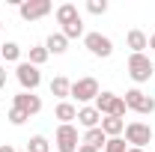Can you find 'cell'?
Here are the masks:
<instances>
[{
    "mask_svg": "<svg viewBox=\"0 0 155 152\" xmlns=\"http://www.w3.org/2000/svg\"><path fill=\"white\" fill-rule=\"evenodd\" d=\"M125 69H128V78H131L134 84H146V81L155 75V63L146 57V54H128Z\"/></svg>",
    "mask_w": 155,
    "mask_h": 152,
    "instance_id": "6da1fadb",
    "label": "cell"
},
{
    "mask_svg": "<svg viewBox=\"0 0 155 152\" xmlns=\"http://www.w3.org/2000/svg\"><path fill=\"white\" fill-rule=\"evenodd\" d=\"M96 111L101 116H125V101H122V95H116V93H110V90H101L98 93V98H96Z\"/></svg>",
    "mask_w": 155,
    "mask_h": 152,
    "instance_id": "7a4b0ae2",
    "label": "cell"
},
{
    "mask_svg": "<svg viewBox=\"0 0 155 152\" xmlns=\"http://www.w3.org/2000/svg\"><path fill=\"white\" fill-rule=\"evenodd\" d=\"M98 93H101L98 81L93 75H87V78L72 81V95H69V98H78L81 104H90V101H96V98H98Z\"/></svg>",
    "mask_w": 155,
    "mask_h": 152,
    "instance_id": "3957f363",
    "label": "cell"
},
{
    "mask_svg": "<svg viewBox=\"0 0 155 152\" xmlns=\"http://www.w3.org/2000/svg\"><path fill=\"white\" fill-rule=\"evenodd\" d=\"M122 101H125L128 111H134V114H140V116H149L155 111V98H152V95H146L140 87H131L128 93L122 95Z\"/></svg>",
    "mask_w": 155,
    "mask_h": 152,
    "instance_id": "277c9868",
    "label": "cell"
},
{
    "mask_svg": "<svg viewBox=\"0 0 155 152\" xmlns=\"http://www.w3.org/2000/svg\"><path fill=\"white\" fill-rule=\"evenodd\" d=\"M125 143H131L137 149H146V143H152V125L143 119H131L125 125Z\"/></svg>",
    "mask_w": 155,
    "mask_h": 152,
    "instance_id": "5b68a950",
    "label": "cell"
},
{
    "mask_svg": "<svg viewBox=\"0 0 155 152\" xmlns=\"http://www.w3.org/2000/svg\"><path fill=\"white\" fill-rule=\"evenodd\" d=\"M15 78H18V84H21L24 93H36L39 84H42V72H39L36 66H30L27 60H21L18 66H15Z\"/></svg>",
    "mask_w": 155,
    "mask_h": 152,
    "instance_id": "8992f818",
    "label": "cell"
},
{
    "mask_svg": "<svg viewBox=\"0 0 155 152\" xmlns=\"http://www.w3.org/2000/svg\"><path fill=\"white\" fill-rule=\"evenodd\" d=\"M84 48L93 57H101V60H107L114 54V42H110V36H104V33H84Z\"/></svg>",
    "mask_w": 155,
    "mask_h": 152,
    "instance_id": "52a82bcc",
    "label": "cell"
},
{
    "mask_svg": "<svg viewBox=\"0 0 155 152\" xmlns=\"http://www.w3.org/2000/svg\"><path fill=\"white\" fill-rule=\"evenodd\" d=\"M51 0H21V6H18V15L21 21H39V18H45V15H51Z\"/></svg>",
    "mask_w": 155,
    "mask_h": 152,
    "instance_id": "ba28073f",
    "label": "cell"
},
{
    "mask_svg": "<svg viewBox=\"0 0 155 152\" xmlns=\"http://www.w3.org/2000/svg\"><path fill=\"white\" fill-rule=\"evenodd\" d=\"M54 146H57V152H78V146H81L78 128H75V125H57Z\"/></svg>",
    "mask_w": 155,
    "mask_h": 152,
    "instance_id": "9c48e42d",
    "label": "cell"
},
{
    "mask_svg": "<svg viewBox=\"0 0 155 152\" xmlns=\"http://www.w3.org/2000/svg\"><path fill=\"white\" fill-rule=\"evenodd\" d=\"M12 107H21L27 116H36L39 111H42V98H39L36 93H24V90H21V93L12 98Z\"/></svg>",
    "mask_w": 155,
    "mask_h": 152,
    "instance_id": "30bf717a",
    "label": "cell"
},
{
    "mask_svg": "<svg viewBox=\"0 0 155 152\" xmlns=\"http://www.w3.org/2000/svg\"><path fill=\"white\" fill-rule=\"evenodd\" d=\"M78 125H81L84 131L101 125V114L96 111V104H84V107H78Z\"/></svg>",
    "mask_w": 155,
    "mask_h": 152,
    "instance_id": "8fae6325",
    "label": "cell"
},
{
    "mask_svg": "<svg viewBox=\"0 0 155 152\" xmlns=\"http://www.w3.org/2000/svg\"><path fill=\"white\" fill-rule=\"evenodd\" d=\"M125 45L131 48V54H146V48H149V36L143 33V30H128V36H125Z\"/></svg>",
    "mask_w": 155,
    "mask_h": 152,
    "instance_id": "7c38bea8",
    "label": "cell"
},
{
    "mask_svg": "<svg viewBox=\"0 0 155 152\" xmlns=\"http://www.w3.org/2000/svg\"><path fill=\"white\" fill-rule=\"evenodd\" d=\"M54 119H60V125H72V122L78 119V107L72 104V101H57Z\"/></svg>",
    "mask_w": 155,
    "mask_h": 152,
    "instance_id": "4fadbf2b",
    "label": "cell"
},
{
    "mask_svg": "<svg viewBox=\"0 0 155 152\" xmlns=\"http://www.w3.org/2000/svg\"><path fill=\"white\" fill-rule=\"evenodd\" d=\"M98 128L107 137H122L125 134V119H119V116H101V125Z\"/></svg>",
    "mask_w": 155,
    "mask_h": 152,
    "instance_id": "5bb4252c",
    "label": "cell"
},
{
    "mask_svg": "<svg viewBox=\"0 0 155 152\" xmlns=\"http://www.w3.org/2000/svg\"><path fill=\"white\" fill-rule=\"evenodd\" d=\"M81 143L84 146H93V149H104V143H107V134L101 131V128H87L84 131V137H81Z\"/></svg>",
    "mask_w": 155,
    "mask_h": 152,
    "instance_id": "9a60e30c",
    "label": "cell"
},
{
    "mask_svg": "<svg viewBox=\"0 0 155 152\" xmlns=\"http://www.w3.org/2000/svg\"><path fill=\"white\" fill-rule=\"evenodd\" d=\"M51 95H57L60 101H69V95H72V81L66 75H57L51 81Z\"/></svg>",
    "mask_w": 155,
    "mask_h": 152,
    "instance_id": "2e32d148",
    "label": "cell"
},
{
    "mask_svg": "<svg viewBox=\"0 0 155 152\" xmlns=\"http://www.w3.org/2000/svg\"><path fill=\"white\" fill-rule=\"evenodd\" d=\"M45 48H48V54H66L69 51V39L63 36V33H51V36L45 39Z\"/></svg>",
    "mask_w": 155,
    "mask_h": 152,
    "instance_id": "e0dca14e",
    "label": "cell"
},
{
    "mask_svg": "<svg viewBox=\"0 0 155 152\" xmlns=\"http://www.w3.org/2000/svg\"><path fill=\"white\" fill-rule=\"evenodd\" d=\"M54 15H57V24H63V27H66V24H72L75 18H81V12H78L75 3H63V6H57V12H54Z\"/></svg>",
    "mask_w": 155,
    "mask_h": 152,
    "instance_id": "ac0fdd59",
    "label": "cell"
},
{
    "mask_svg": "<svg viewBox=\"0 0 155 152\" xmlns=\"http://www.w3.org/2000/svg\"><path fill=\"white\" fill-rule=\"evenodd\" d=\"M0 57L6 63H21V45L18 42H3L0 45Z\"/></svg>",
    "mask_w": 155,
    "mask_h": 152,
    "instance_id": "d6986e66",
    "label": "cell"
},
{
    "mask_svg": "<svg viewBox=\"0 0 155 152\" xmlns=\"http://www.w3.org/2000/svg\"><path fill=\"white\" fill-rule=\"evenodd\" d=\"M60 33L69 39V42H72V39H84V18H75L72 24H66Z\"/></svg>",
    "mask_w": 155,
    "mask_h": 152,
    "instance_id": "ffe728a7",
    "label": "cell"
},
{
    "mask_svg": "<svg viewBox=\"0 0 155 152\" xmlns=\"http://www.w3.org/2000/svg\"><path fill=\"white\" fill-rule=\"evenodd\" d=\"M48 57H51V54H48V48H45V45H33V48H30V60H27V63L39 69L42 63H48Z\"/></svg>",
    "mask_w": 155,
    "mask_h": 152,
    "instance_id": "44dd1931",
    "label": "cell"
},
{
    "mask_svg": "<svg viewBox=\"0 0 155 152\" xmlns=\"http://www.w3.org/2000/svg\"><path fill=\"white\" fill-rule=\"evenodd\" d=\"M27 152H51L48 137H45V134H33V137L27 140Z\"/></svg>",
    "mask_w": 155,
    "mask_h": 152,
    "instance_id": "7402d4cb",
    "label": "cell"
},
{
    "mask_svg": "<svg viewBox=\"0 0 155 152\" xmlns=\"http://www.w3.org/2000/svg\"><path fill=\"white\" fill-rule=\"evenodd\" d=\"M101 152H128V146H125L122 137H107V143H104Z\"/></svg>",
    "mask_w": 155,
    "mask_h": 152,
    "instance_id": "603a6c76",
    "label": "cell"
},
{
    "mask_svg": "<svg viewBox=\"0 0 155 152\" xmlns=\"http://www.w3.org/2000/svg\"><path fill=\"white\" fill-rule=\"evenodd\" d=\"M6 119H9V122H12V125H24V122H27V119H30V116L24 114V111H21V107H9V114H6Z\"/></svg>",
    "mask_w": 155,
    "mask_h": 152,
    "instance_id": "cb8c5ba5",
    "label": "cell"
},
{
    "mask_svg": "<svg viewBox=\"0 0 155 152\" xmlns=\"http://www.w3.org/2000/svg\"><path fill=\"white\" fill-rule=\"evenodd\" d=\"M87 12L90 15H104L107 12V0H87Z\"/></svg>",
    "mask_w": 155,
    "mask_h": 152,
    "instance_id": "d4e9b609",
    "label": "cell"
},
{
    "mask_svg": "<svg viewBox=\"0 0 155 152\" xmlns=\"http://www.w3.org/2000/svg\"><path fill=\"white\" fill-rule=\"evenodd\" d=\"M3 87H6V69L0 66V90H3Z\"/></svg>",
    "mask_w": 155,
    "mask_h": 152,
    "instance_id": "484cf974",
    "label": "cell"
},
{
    "mask_svg": "<svg viewBox=\"0 0 155 152\" xmlns=\"http://www.w3.org/2000/svg\"><path fill=\"white\" fill-rule=\"evenodd\" d=\"M78 152H98V149H93V146H84V143H81V146H78Z\"/></svg>",
    "mask_w": 155,
    "mask_h": 152,
    "instance_id": "4316f807",
    "label": "cell"
},
{
    "mask_svg": "<svg viewBox=\"0 0 155 152\" xmlns=\"http://www.w3.org/2000/svg\"><path fill=\"white\" fill-rule=\"evenodd\" d=\"M0 152H15V149H12L9 143H3V146H0Z\"/></svg>",
    "mask_w": 155,
    "mask_h": 152,
    "instance_id": "83f0119b",
    "label": "cell"
},
{
    "mask_svg": "<svg viewBox=\"0 0 155 152\" xmlns=\"http://www.w3.org/2000/svg\"><path fill=\"white\" fill-rule=\"evenodd\" d=\"M149 48H152V51H155V33H152V36H149Z\"/></svg>",
    "mask_w": 155,
    "mask_h": 152,
    "instance_id": "f1b7e54d",
    "label": "cell"
},
{
    "mask_svg": "<svg viewBox=\"0 0 155 152\" xmlns=\"http://www.w3.org/2000/svg\"><path fill=\"white\" fill-rule=\"evenodd\" d=\"M128 152H146V149H137V146H128Z\"/></svg>",
    "mask_w": 155,
    "mask_h": 152,
    "instance_id": "f546056e",
    "label": "cell"
},
{
    "mask_svg": "<svg viewBox=\"0 0 155 152\" xmlns=\"http://www.w3.org/2000/svg\"><path fill=\"white\" fill-rule=\"evenodd\" d=\"M0 27H3V24H0Z\"/></svg>",
    "mask_w": 155,
    "mask_h": 152,
    "instance_id": "4dcf8cb0",
    "label": "cell"
},
{
    "mask_svg": "<svg viewBox=\"0 0 155 152\" xmlns=\"http://www.w3.org/2000/svg\"><path fill=\"white\" fill-rule=\"evenodd\" d=\"M24 152H27V149H24Z\"/></svg>",
    "mask_w": 155,
    "mask_h": 152,
    "instance_id": "1f68e13d",
    "label": "cell"
}]
</instances>
